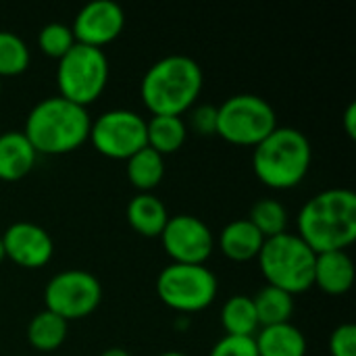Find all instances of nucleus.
Instances as JSON below:
<instances>
[{"label": "nucleus", "instance_id": "nucleus-13", "mask_svg": "<svg viewBox=\"0 0 356 356\" xmlns=\"http://www.w3.org/2000/svg\"><path fill=\"white\" fill-rule=\"evenodd\" d=\"M0 238L4 257L23 269H40L48 265L54 254V242L50 234L29 221L13 223Z\"/></svg>", "mask_w": 356, "mask_h": 356}, {"label": "nucleus", "instance_id": "nucleus-29", "mask_svg": "<svg viewBox=\"0 0 356 356\" xmlns=\"http://www.w3.org/2000/svg\"><path fill=\"white\" fill-rule=\"evenodd\" d=\"M192 129L198 136H217V106H196L192 111Z\"/></svg>", "mask_w": 356, "mask_h": 356}, {"label": "nucleus", "instance_id": "nucleus-31", "mask_svg": "<svg viewBox=\"0 0 356 356\" xmlns=\"http://www.w3.org/2000/svg\"><path fill=\"white\" fill-rule=\"evenodd\" d=\"M100 356H131L127 350H123V348H108V350H104Z\"/></svg>", "mask_w": 356, "mask_h": 356}, {"label": "nucleus", "instance_id": "nucleus-22", "mask_svg": "<svg viewBox=\"0 0 356 356\" xmlns=\"http://www.w3.org/2000/svg\"><path fill=\"white\" fill-rule=\"evenodd\" d=\"M67 327H69V323L65 319H60L58 315L44 309L31 317V321L27 325V340L35 350L52 353L65 342Z\"/></svg>", "mask_w": 356, "mask_h": 356}, {"label": "nucleus", "instance_id": "nucleus-1", "mask_svg": "<svg viewBox=\"0 0 356 356\" xmlns=\"http://www.w3.org/2000/svg\"><path fill=\"white\" fill-rule=\"evenodd\" d=\"M296 225L315 254L346 250L356 240V194L346 188L319 192L300 209Z\"/></svg>", "mask_w": 356, "mask_h": 356}, {"label": "nucleus", "instance_id": "nucleus-20", "mask_svg": "<svg viewBox=\"0 0 356 356\" xmlns=\"http://www.w3.org/2000/svg\"><path fill=\"white\" fill-rule=\"evenodd\" d=\"M163 175L165 159L148 146L127 159V179L138 194H152V190L163 181Z\"/></svg>", "mask_w": 356, "mask_h": 356}, {"label": "nucleus", "instance_id": "nucleus-34", "mask_svg": "<svg viewBox=\"0 0 356 356\" xmlns=\"http://www.w3.org/2000/svg\"><path fill=\"white\" fill-rule=\"evenodd\" d=\"M0 90H2V83H0Z\"/></svg>", "mask_w": 356, "mask_h": 356}, {"label": "nucleus", "instance_id": "nucleus-15", "mask_svg": "<svg viewBox=\"0 0 356 356\" xmlns=\"http://www.w3.org/2000/svg\"><path fill=\"white\" fill-rule=\"evenodd\" d=\"M35 150L23 131L0 134V179L19 181L35 165Z\"/></svg>", "mask_w": 356, "mask_h": 356}, {"label": "nucleus", "instance_id": "nucleus-19", "mask_svg": "<svg viewBox=\"0 0 356 356\" xmlns=\"http://www.w3.org/2000/svg\"><path fill=\"white\" fill-rule=\"evenodd\" d=\"M188 138V127L181 117L154 115L146 121V146L159 152L163 159L177 152Z\"/></svg>", "mask_w": 356, "mask_h": 356}, {"label": "nucleus", "instance_id": "nucleus-18", "mask_svg": "<svg viewBox=\"0 0 356 356\" xmlns=\"http://www.w3.org/2000/svg\"><path fill=\"white\" fill-rule=\"evenodd\" d=\"M127 221L136 234L144 238H161L169 213L163 200L154 194H136L127 204Z\"/></svg>", "mask_w": 356, "mask_h": 356}, {"label": "nucleus", "instance_id": "nucleus-23", "mask_svg": "<svg viewBox=\"0 0 356 356\" xmlns=\"http://www.w3.org/2000/svg\"><path fill=\"white\" fill-rule=\"evenodd\" d=\"M252 302L261 327L290 323V317L294 313V296L273 286H265L263 290H259Z\"/></svg>", "mask_w": 356, "mask_h": 356}, {"label": "nucleus", "instance_id": "nucleus-3", "mask_svg": "<svg viewBox=\"0 0 356 356\" xmlns=\"http://www.w3.org/2000/svg\"><path fill=\"white\" fill-rule=\"evenodd\" d=\"M90 125L92 121L83 106L60 96H50L29 111L23 134L35 154L58 156L86 144L90 138Z\"/></svg>", "mask_w": 356, "mask_h": 356}, {"label": "nucleus", "instance_id": "nucleus-25", "mask_svg": "<svg viewBox=\"0 0 356 356\" xmlns=\"http://www.w3.org/2000/svg\"><path fill=\"white\" fill-rule=\"evenodd\" d=\"M29 48L13 31H0V77H15L29 67Z\"/></svg>", "mask_w": 356, "mask_h": 356}, {"label": "nucleus", "instance_id": "nucleus-4", "mask_svg": "<svg viewBox=\"0 0 356 356\" xmlns=\"http://www.w3.org/2000/svg\"><path fill=\"white\" fill-rule=\"evenodd\" d=\"M313 150L309 138L294 127H275L254 146L252 169L261 184L271 190L296 188L309 173Z\"/></svg>", "mask_w": 356, "mask_h": 356}, {"label": "nucleus", "instance_id": "nucleus-16", "mask_svg": "<svg viewBox=\"0 0 356 356\" xmlns=\"http://www.w3.org/2000/svg\"><path fill=\"white\" fill-rule=\"evenodd\" d=\"M263 242L265 238L248 219H238L227 223L219 236L221 252L236 263H248L257 259L263 248Z\"/></svg>", "mask_w": 356, "mask_h": 356}, {"label": "nucleus", "instance_id": "nucleus-24", "mask_svg": "<svg viewBox=\"0 0 356 356\" xmlns=\"http://www.w3.org/2000/svg\"><path fill=\"white\" fill-rule=\"evenodd\" d=\"M248 221L259 229V234L269 240L288 232V211L280 200L263 198L252 204Z\"/></svg>", "mask_w": 356, "mask_h": 356}, {"label": "nucleus", "instance_id": "nucleus-11", "mask_svg": "<svg viewBox=\"0 0 356 356\" xmlns=\"http://www.w3.org/2000/svg\"><path fill=\"white\" fill-rule=\"evenodd\" d=\"M161 242L167 257L179 265H204L215 248L211 227L194 215L169 217Z\"/></svg>", "mask_w": 356, "mask_h": 356}, {"label": "nucleus", "instance_id": "nucleus-7", "mask_svg": "<svg viewBox=\"0 0 356 356\" xmlns=\"http://www.w3.org/2000/svg\"><path fill=\"white\" fill-rule=\"evenodd\" d=\"M275 127V108L254 94H236L217 108V136L236 146L254 148Z\"/></svg>", "mask_w": 356, "mask_h": 356}, {"label": "nucleus", "instance_id": "nucleus-21", "mask_svg": "<svg viewBox=\"0 0 356 356\" xmlns=\"http://www.w3.org/2000/svg\"><path fill=\"white\" fill-rule=\"evenodd\" d=\"M221 325L227 332V336L254 338V334L261 330V325H259V317H257L252 298L244 296V294L227 298V302L221 309Z\"/></svg>", "mask_w": 356, "mask_h": 356}, {"label": "nucleus", "instance_id": "nucleus-30", "mask_svg": "<svg viewBox=\"0 0 356 356\" xmlns=\"http://www.w3.org/2000/svg\"><path fill=\"white\" fill-rule=\"evenodd\" d=\"M344 129H346V136H348L350 140H355L356 138V104L355 102H350V104H348V108H346V113H344Z\"/></svg>", "mask_w": 356, "mask_h": 356}, {"label": "nucleus", "instance_id": "nucleus-9", "mask_svg": "<svg viewBox=\"0 0 356 356\" xmlns=\"http://www.w3.org/2000/svg\"><path fill=\"white\" fill-rule=\"evenodd\" d=\"M102 300L100 282L81 269H69L56 273L44 290L46 311L58 315L60 319L77 321L90 317Z\"/></svg>", "mask_w": 356, "mask_h": 356}, {"label": "nucleus", "instance_id": "nucleus-33", "mask_svg": "<svg viewBox=\"0 0 356 356\" xmlns=\"http://www.w3.org/2000/svg\"><path fill=\"white\" fill-rule=\"evenodd\" d=\"M6 257H4V246H2V238H0V263L4 261Z\"/></svg>", "mask_w": 356, "mask_h": 356}, {"label": "nucleus", "instance_id": "nucleus-10", "mask_svg": "<svg viewBox=\"0 0 356 356\" xmlns=\"http://www.w3.org/2000/svg\"><path fill=\"white\" fill-rule=\"evenodd\" d=\"M88 140L102 156L127 161L146 148V121L134 111L113 108L92 121Z\"/></svg>", "mask_w": 356, "mask_h": 356}, {"label": "nucleus", "instance_id": "nucleus-17", "mask_svg": "<svg viewBox=\"0 0 356 356\" xmlns=\"http://www.w3.org/2000/svg\"><path fill=\"white\" fill-rule=\"evenodd\" d=\"M259 356H305L307 338L292 323L267 325L254 334Z\"/></svg>", "mask_w": 356, "mask_h": 356}, {"label": "nucleus", "instance_id": "nucleus-5", "mask_svg": "<svg viewBox=\"0 0 356 356\" xmlns=\"http://www.w3.org/2000/svg\"><path fill=\"white\" fill-rule=\"evenodd\" d=\"M315 259L317 254L296 234L288 232L265 240L257 257L267 284L290 296L313 288Z\"/></svg>", "mask_w": 356, "mask_h": 356}, {"label": "nucleus", "instance_id": "nucleus-26", "mask_svg": "<svg viewBox=\"0 0 356 356\" xmlns=\"http://www.w3.org/2000/svg\"><path fill=\"white\" fill-rule=\"evenodd\" d=\"M38 44L46 56L60 60L77 42L73 38L71 27H67L63 23H48L46 27H42V31L38 35Z\"/></svg>", "mask_w": 356, "mask_h": 356}, {"label": "nucleus", "instance_id": "nucleus-14", "mask_svg": "<svg viewBox=\"0 0 356 356\" xmlns=\"http://www.w3.org/2000/svg\"><path fill=\"white\" fill-rule=\"evenodd\" d=\"M355 284V263L346 250L323 252L315 259L313 286L330 296L346 294Z\"/></svg>", "mask_w": 356, "mask_h": 356}, {"label": "nucleus", "instance_id": "nucleus-2", "mask_svg": "<svg viewBox=\"0 0 356 356\" xmlns=\"http://www.w3.org/2000/svg\"><path fill=\"white\" fill-rule=\"evenodd\" d=\"M202 69L194 58L171 54L150 65V69L142 77L140 96L152 117H181L198 100L202 92Z\"/></svg>", "mask_w": 356, "mask_h": 356}, {"label": "nucleus", "instance_id": "nucleus-32", "mask_svg": "<svg viewBox=\"0 0 356 356\" xmlns=\"http://www.w3.org/2000/svg\"><path fill=\"white\" fill-rule=\"evenodd\" d=\"M161 356H188V355H184V353H175V350H171V353H163Z\"/></svg>", "mask_w": 356, "mask_h": 356}, {"label": "nucleus", "instance_id": "nucleus-27", "mask_svg": "<svg viewBox=\"0 0 356 356\" xmlns=\"http://www.w3.org/2000/svg\"><path fill=\"white\" fill-rule=\"evenodd\" d=\"M209 356H259L254 338H234L225 336L221 338Z\"/></svg>", "mask_w": 356, "mask_h": 356}, {"label": "nucleus", "instance_id": "nucleus-28", "mask_svg": "<svg viewBox=\"0 0 356 356\" xmlns=\"http://www.w3.org/2000/svg\"><path fill=\"white\" fill-rule=\"evenodd\" d=\"M330 355L356 356V327L353 323H342L330 336Z\"/></svg>", "mask_w": 356, "mask_h": 356}, {"label": "nucleus", "instance_id": "nucleus-8", "mask_svg": "<svg viewBox=\"0 0 356 356\" xmlns=\"http://www.w3.org/2000/svg\"><path fill=\"white\" fill-rule=\"evenodd\" d=\"M217 277L204 265L171 263L156 277V294L177 313H198L217 298Z\"/></svg>", "mask_w": 356, "mask_h": 356}, {"label": "nucleus", "instance_id": "nucleus-6", "mask_svg": "<svg viewBox=\"0 0 356 356\" xmlns=\"http://www.w3.org/2000/svg\"><path fill=\"white\" fill-rule=\"evenodd\" d=\"M58 96L88 108L96 102L108 83V58L104 50L75 44L56 67Z\"/></svg>", "mask_w": 356, "mask_h": 356}, {"label": "nucleus", "instance_id": "nucleus-12", "mask_svg": "<svg viewBox=\"0 0 356 356\" xmlns=\"http://www.w3.org/2000/svg\"><path fill=\"white\" fill-rule=\"evenodd\" d=\"M125 27V13L113 0H94L86 4L73 21V38L77 44L102 50L115 42Z\"/></svg>", "mask_w": 356, "mask_h": 356}]
</instances>
